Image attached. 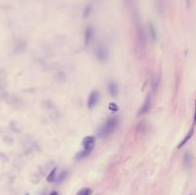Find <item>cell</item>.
I'll use <instances>...</instances> for the list:
<instances>
[{
  "instance_id": "6",
  "label": "cell",
  "mask_w": 196,
  "mask_h": 195,
  "mask_svg": "<svg viewBox=\"0 0 196 195\" xmlns=\"http://www.w3.org/2000/svg\"><path fill=\"white\" fill-rule=\"evenodd\" d=\"M108 90H109V93L113 96V97H116L118 95V86L115 82H110L108 83Z\"/></svg>"
},
{
  "instance_id": "10",
  "label": "cell",
  "mask_w": 196,
  "mask_h": 195,
  "mask_svg": "<svg viewBox=\"0 0 196 195\" xmlns=\"http://www.w3.org/2000/svg\"><path fill=\"white\" fill-rule=\"evenodd\" d=\"M92 193V190L91 188H88V187H84L82 189H81L77 193V195H91Z\"/></svg>"
},
{
  "instance_id": "11",
  "label": "cell",
  "mask_w": 196,
  "mask_h": 195,
  "mask_svg": "<svg viewBox=\"0 0 196 195\" xmlns=\"http://www.w3.org/2000/svg\"><path fill=\"white\" fill-rule=\"evenodd\" d=\"M149 32H150V34H151V37L153 38V40H156V38H157L156 29L154 28L152 24H149Z\"/></svg>"
},
{
  "instance_id": "8",
  "label": "cell",
  "mask_w": 196,
  "mask_h": 195,
  "mask_svg": "<svg viewBox=\"0 0 196 195\" xmlns=\"http://www.w3.org/2000/svg\"><path fill=\"white\" fill-rule=\"evenodd\" d=\"M92 36H93V29L91 27H88L85 31V44L86 45L90 42Z\"/></svg>"
},
{
  "instance_id": "15",
  "label": "cell",
  "mask_w": 196,
  "mask_h": 195,
  "mask_svg": "<svg viewBox=\"0 0 196 195\" xmlns=\"http://www.w3.org/2000/svg\"><path fill=\"white\" fill-rule=\"evenodd\" d=\"M109 109L112 110V111H117L118 110V107L115 103H110L109 104Z\"/></svg>"
},
{
  "instance_id": "4",
  "label": "cell",
  "mask_w": 196,
  "mask_h": 195,
  "mask_svg": "<svg viewBox=\"0 0 196 195\" xmlns=\"http://www.w3.org/2000/svg\"><path fill=\"white\" fill-rule=\"evenodd\" d=\"M150 108H151V96L148 95L146 97V101H145L141 110H140V114L141 115L142 114H146L150 110Z\"/></svg>"
},
{
  "instance_id": "7",
  "label": "cell",
  "mask_w": 196,
  "mask_h": 195,
  "mask_svg": "<svg viewBox=\"0 0 196 195\" xmlns=\"http://www.w3.org/2000/svg\"><path fill=\"white\" fill-rule=\"evenodd\" d=\"M193 131H194V130H193V128H191V129L189 130V132L186 135L185 139H184V140H183V141L179 144V145H178V149H180L183 145H186V143H187V142H188V140L192 137V135H193Z\"/></svg>"
},
{
  "instance_id": "9",
  "label": "cell",
  "mask_w": 196,
  "mask_h": 195,
  "mask_svg": "<svg viewBox=\"0 0 196 195\" xmlns=\"http://www.w3.org/2000/svg\"><path fill=\"white\" fill-rule=\"evenodd\" d=\"M56 168H54V169L50 172V174L47 176V182L53 183V182L56 181Z\"/></svg>"
},
{
  "instance_id": "3",
  "label": "cell",
  "mask_w": 196,
  "mask_h": 195,
  "mask_svg": "<svg viewBox=\"0 0 196 195\" xmlns=\"http://www.w3.org/2000/svg\"><path fill=\"white\" fill-rule=\"evenodd\" d=\"M95 144H96V138L93 137V136H87L82 141V147L84 148V150L91 151L95 146Z\"/></svg>"
},
{
  "instance_id": "13",
  "label": "cell",
  "mask_w": 196,
  "mask_h": 195,
  "mask_svg": "<svg viewBox=\"0 0 196 195\" xmlns=\"http://www.w3.org/2000/svg\"><path fill=\"white\" fill-rule=\"evenodd\" d=\"M89 153H90V151H89V150H84L82 153H80V154L77 155V158H82V159L83 157H85V156H87Z\"/></svg>"
},
{
  "instance_id": "14",
  "label": "cell",
  "mask_w": 196,
  "mask_h": 195,
  "mask_svg": "<svg viewBox=\"0 0 196 195\" xmlns=\"http://www.w3.org/2000/svg\"><path fill=\"white\" fill-rule=\"evenodd\" d=\"M66 175H67V173H66V172H62V173H61V175L60 176V178H58V183H61V181H63V180H64V178L66 177Z\"/></svg>"
},
{
  "instance_id": "17",
  "label": "cell",
  "mask_w": 196,
  "mask_h": 195,
  "mask_svg": "<svg viewBox=\"0 0 196 195\" xmlns=\"http://www.w3.org/2000/svg\"><path fill=\"white\" fill-rule=\"evenodd\" d=\"M50 195H58V193H57L56 191H53V192H51Z\"/></svg>"
},
{
  "instance_id": "2",
  "label": "cell",
  "mask_w": 196,
  "mask_h": 195,
  "mask_svg": "<svg viewBox=\"0 0 196 195\" xmlns=\"http://www.w3.org/2000/svg\"><path fill=\"white\" fill-rule=\"evenodd\" d=\"M99 101H100V93L98 91H93L88 97V103H87L88 108H90V109L94 108L98 104Z\"/></svg>"
},
{
  "instance_id": "18",
  "label": "cell",
  "mask_w": 196,
  "mask_h": 195,
  "mask_svg": "<svg viewBox=\"0 0 196 195\" xmlns=\"http://www.w3.org/2000/svg\"><path fill=\"white\" fill-rule=\"evenodd\" d=\"M25 195H30V194H29V193H26V194H25Z\"/></svg>"
},
{
  "instance_id": "16",
  "label": "cell",
  "mask_w": 196,
  "mask_h": 195,
  "mask_svg": "<svg viewBox=\"0 0 196 195\" xmlns=\"http://www.w3.org/2000/svg\"><path fill=\"white\" fill-rule=\"evenodd\" d=\"M124 3H125L126 5H130V4L133 3L134 0H124Z\"/></svg>"
},
{
  "instance_id": "1",
  "label": "cell",
  "mask_w": 196,
  "mask_h": 195,
  "mask_svg": "<svg viewBox=\"0 0 196 195\" xmlns=\"http://www.w3.org/2000/svg\"><path fill=\"white\" fill-rule=\"evenodd\" d=\"M117 124H118V118L117 117H111V118H109L107 120L106 124L102 128V131H101L102 137L104 138V137H107L108 135H110L114 131V129L116 128Z\"/></svg>"
},
{
  "instance_id": "5",
  "label": "cell",
  "mask_w": 196,
  "mask_h": 195,
  "mask_svg": "<svg viewBox=\"0 0 196 195\" xmlns=\"http://www.w3.org/2000/svg\"><path fill=\"white\" fill-rule=\"evenodd\" d=\"M98 58H99L100 61H105L106 57H107V52L104 48L103 47H100L99 49L97 50V53H96Z\"/></svg>"
},
{
  "instance_id": "12",
  "label": "cell",
  "mask_w": 196,
  "mask_h": 195,
  "mask_svg": "<svg viewBox=\"0 0 196 195\" xmlns=\"http://www.w3.org/2000/svg\"><path fill=\"white\" fill-rule=\"evenodd\" d=\"M191 158H192V157H191V154H190L189 152H188V153H186V154H185V160H184V163L186 164V163L188 161V163H189V165H190Z\"/></svg>"
}]
</instances>
